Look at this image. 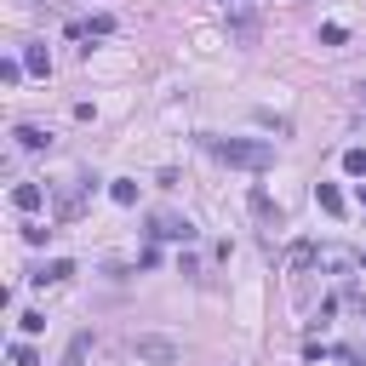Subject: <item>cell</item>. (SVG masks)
<instances>
[{
	"instance_id": "obj_1",
	"label": "cell",
	"mask_w": 366,
	"mask_h": 366,
	"mask_svg": "<svg viewBox=\"0 0 366 366\" xmlns=\"http://www.w3.org/2000/svg\"><path fill=\"white\" fill-rule=\"evenodd\" d=\"M206 149L223 166H241V172H269L274 166V144H263V137H206Z\"/></svg>"
},
{
	"instance_id": "obj_2",
	"label": "cell",
	"mask_w": 366,
	"mask_h": 366,
	"mask_svg": "<svg viewBox=\"0 0 366 366\" xmlns=\"http://www.w3.org/2000/svg\"><path fill=\"white\" fill-rule=\"evenodd\" d=\"M132 349H137V360H149V366H172V360L183 355L172 338H155V332H144V338H137Z\"/></svg>"
},
{
	"instance_id": "obj_3",
	"label": "cell",
	"mask_w": 366,
	"mask_h": 366,
	"mask_svg": "<svg viewBox=\"0 0 366 366\" xmlns=\"http://www.w3.org/2000/svg\"><path fill=\"white\" fill-rule=\"evenodd\" d=\"M155 235H160V241H195V223H189V217L160 212V217H155Z\"/></svg>"
},
{
	"instance_id": "obj_4",
	"label": "cell",
	"mask_w": 366,
	"mask_h": 366,
	"mask_svg": "<svg viewBox=\"0 0 366 366\" xmlns=\"http://www.w3.org/2000/svg\"><path fill=\"white\" fill-rule=\"evenodd\" d=\"M40 201H46L40 183H18V189H12V206H18V212H40Z\"/></svg>"
},
{
	"instance_id": "obj_5",
	"label": "cell",
	"mask_w": 366,
	"mask_h": 366,
	"mask_svg": "<svg viewBox=\"0 0 366 366\" xmlns=\"http://www.w3.org/2000/svg\"><path fill=\"white\" fill-rule=\"evenodd\" d=\"M229 34H235L241 46H252V40H258V18H252V12H235V18H229Z\"/></svg>"
},
{
	"instance_id": "obj_6",
	"label": "cell",
	"mask_w": 366,
	"mask_h": 366,
	"mask_svg": "<svg viewBox=\"0 0 366 366\" xmlns=\"http://www.w3.org/2000/svg\"><path fill=\"white\" fill-rule=\"evenodd\" d=\"M86 349H92V332H75L63 349V366H86Z\"/></svg>"
},
{
	"instance_id": "obj_7",
	"label": "cell",
	"mask_w": 366,
	"mask_h": 366,
	"mask_svg": "<svg viewBox=\"0 0 366 366\" xmlns=\"http://www.w3.org/2000/svg\"><path fill=\"white\" fill-rule=\"evenodd\" d=\"M69 274H75V263H69V258H58V263H46V269L34 274V281L46 286V281H69Z\"/></svg>"
},
{
	"instance_id": "obj_8",
	"label": "cell",
	"mask_w": 366,
	"mask_h": 366,
	"mask_svg": "<svg viewBox=\"0 0 366 366\" xmlns=\"http://www.w3.org/2000/svg\"><path fill=\"white\" fill-rule=\"evenodd\" d=\"M315 201H320V212H332V217L343 212V195L332 189V183H320V189H315Z\"/></svg>"
},
{
	"instance_id": "obj_9",
	"label": "cell",
	"mask_w": 366,
	"mask_h": 366,
	"mask_svg": "<svg viewBox=\"0 0 366 366\" xmlns=\"http://www.w3.org/2000/svg\"><path fill=\"white\" fill-rule=\"evenodd\" d=\"M23 69H29V75H52V58H46V46H29Z\"/></svg>"
},
{
	"instance_id": "obj_10",
	"label": "cell",
	"mask_w": 366,
	"mask_h": 366,
	"mask_svg": "<svg viewBox=\"0 0 366 366\" xmlns=\"http://www.w3.org/2000/svg\"><path fill=\"white\" fill-rule=\"evenodd\" d=\"M315 258H320V252H315V241H298V246H292V269H309Z\"/></svg>"
},
{
	"instance_id": "obj_11",
	"label": "cell",
	"mask_w": 366,
	"mask_h": 366,
	"mask_svg": "<svg viewBox=\"0 0 366 366\" xmlns=\"http://www.w3.org/2000/svg\"><path fill=\"white\" fill-rule=\"evenodd\" d=\"M18 144H23V149H46V132H40V126H18Z\"/></svg>"
},
{
	"instance_id": "obj_12",
	"label": "cell",
	"mask_w": 366,
	"mask_h": 366,
	"mask_svg": "<svg viewBox=\"0 0 366 366\" xmlns=\"http://www.w3.org/2000/svg\"><path fill=\"white\" fill-rule=\"evenodd\" d=\"M109 195H115L120 206H132V201H137V183H132V177H115V189H109Z\"/></svg>"
},
{
	"instance_id": "obj_13",
	"label": "cell",
	"mask_w": 366,
	"mask_h": 366,
	"mask_svg": "<svg viewBox=\"0 0 366 366\" xmlns=\"http://www.w3.org/2000/svg\"><path fill=\"white\" fill-rule=\"evenodd\" d=\"M0 80L18 86V80H23V63H18V58H6V63H0Z\"/></svg>"
},
{
	"instance_id": "obj_14",
	"label": "cell",
	"mask_w": 366,
	"mask_h": 366,
	"mask_svg": "<svg viewBox=\"0 0 366 366\" xmlns=\"http://www.w3.org/2000/svg\"><path fill=\"white\" fill-rule=\"evenodd\" d=\"M12 366H40V355H34L29 343H18V349H12Z\"/></svg>"
},
{
	"instance_id": "obj_15",
	"label": "cell",
	"mask_w": 366,
	"mask_h": 366,
	"mask_svg": "<svg viewBox=\"0 0 366 366\" xmlns=\"http://www.w3.org/2000/svg\"><path fill=\"white\" fill-rule=\"evenodd\" d=\"M343 166H349V172L360 177V172H366V149H349V155H343Z\"/></svg>"
},
{
	"instance_id": "obj_16",
	"label": "cell",
	"mask_w": 366,
	"mask_h": 366,
	"mask_svg": "<svg viewBox=\"0 0 366 366\" xmlns=\"http://www.w3.org/2000/svg\"><path fill=\"white\" fill-rule=\"evenodd\" d=\"M360 206H366V183H360Z\"/></svg>"
},
{
	"instance_id": "obj_17",
	"label": "cell",
	"mask_w": 366,
	"mask_h": 366,
	"mask_svg": "<svg viewBox=\"0 0 366 366\" xmlns=\"http://www.w3.org/2000/svg\"><path fill=\"white\" fill-rule=\"evenodd\" d=\"M360 92H366V80H360Z\"/></svg>"
}]
</instances>
